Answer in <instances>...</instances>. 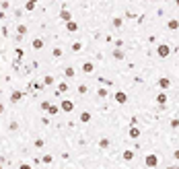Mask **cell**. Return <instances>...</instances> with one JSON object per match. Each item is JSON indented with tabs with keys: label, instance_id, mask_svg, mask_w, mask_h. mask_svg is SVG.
<instances>
[{
	"label": "cell",
	"instance_id": "6da1fadb",
	"mask_svg": "<svg viewBox=\"0 0 179 169\" xmlns=\"http://www.w3.org/2000/svg\"><path fill=\"white\" fill-rule=\"evenodd\" d=\"M41 109H43V111H48L49 115H56L58 111H60L58 105H54V103H49V101H41Z\"/></svg>",
	"mask_w": 179,
	"mask_h": 169
},
{
	"label": "cell",
	"instance_id": "7a4b0ae2",
	"mask_svg": "<svg viewBox=\"0 0 179 169\" xmlns=\"http://www.w3.org/2000/svg\"><path fill=\"white\" fill-rule=\"evenodd\" d=\"M157 54L161 56V58H167V56L171 54V47L167 46V43H158V47H157Z\"/></svg>",
	"mask_w": 179,
	"mask_h": 169
},
{
	"label": "cell",
	"instance_id": "3957f363",
	"mask_svg": "<svg viewBox=\"0 0 179 169\" xmlns=\"http://www.w3.org/2000/svg\"><path fill=\"white\" fill-rule=\"evenodd\" d=\"M74 109V101H70V99H64L62 103H60V111H66V114H70Z\"/></svg>",
	"mask_w": 179,
	"mask_h": 169
},
{
	"label": "cell",
	"instance_id": "277c9868",
	"mask_svg": "<svg viewBox=\"0 0 179 169\" xmlns=\"http://www.w3.org/2000/svg\"><path fill=\"white\" fill-rule=\"evenodd\" d=\"M144 163H146V167H150V169H152V167H157V165H158V157L150 153V155H146Z\"/></svg>",
	"mask_w": 179,
	"mask_h": 169
},
{
	"label": "cell",
	"instance_id": "5b68a950",
	"mask_svg": "<svg viewBox=\"0 0 179 169\" xmlns=\"http://www.w3.org/2000/svg\"><path fill=\"white\" fill-rule=\"evenodd\" d=\"M158 87L163 89V91H167V89L171 87V81H169L167 76H161V78H158Z\"/></svg>",
	"mask_w": 179,
	"mask_h": 169
},
{
	"label": "cell",
	"instance_id": "8992f818",
	"mask_svg": "<svg viewBox=\"0 0 179 169\" xmlns=\"http://www.w3.org/2000/svg\"><path fill=\"white\" fill-rule=\"evenodd\" d=\"M60 19L66 21V23H68V21H72V14H70L68 8H62V10H60Z\"/></svg>",
	"mask_w": 179,
	"mask_h": 169
},
{
	"label": "cell",
	"instance_id": "52a82bcc",
	"mask_svg": "<svg viewBox=\"0 0 179 169\" xmlns=\"http://www.w3.org/2000/svg\"><path fill=\"white\" fill-rule=\"evenodd\" d=\"M128 136H130V138H138V136H140V128H138V126H130Z\"/></svg>",
	"mask_w": 179,
	"mask_h": 169
},
{
	"label": "cell",
	"instance_id": "ba28073f",
	"mask_svg": "<svg viewBox=\"0 0 179 169\" xmlns=\"http://www.w3.org/2000/svg\"><path fill=\"white\" fill-rule=\"evenodd\" d=\"M115 101L117 103H126V101H128V95H126L124 91H117V93H115Z\"/></svg>",
	"mask_w": 179,
	"mask_h": 169
},
{
	"label": "cell",
	"instance_id": "9c48e42d",
	"mask_svg": "<svg viewBox=\"0 0 179 169\" xmlns=\"http://www.w3.org/2000/svg\"><path fill=\"white\" fill-rule=\"evenodd\" d=\"M167 29H169V31H177V29H179V21L177 19H171L169 23H167Z\"/></svg>",
	"mask_w": 179,
	"mask_h": 169
},
{
	"label": "cell",
	"instance_id": "30bf717a",
	"mask_svg": "<svg viewBox=\"0 0 179 169\" xmlns=\"http://www.w3.org/2000/svg\"><path fill=\"white\" fill-rule=\"evenodd\" d=\"M66 29H68L70 33H74V31H78V23H74V21H68V23H66Z\"/></svg>",
	"mask_w": 179,
	"mask_h": 169
},
{
	"label": "cell",
	"instance_id": "8fae6325",
	"mask_svg": "<svg viewBox=\"0 0 179 169\" xmlns=\"http://www.w3.org/2000/svg\"><path fill=\"white\" fill-rule=\"evenodd\" d=\"M23 99V93H19V91H14V93H10V101L13 103H19Z\"/></svg>",
	"mask_w": 179,
	"mask_h": 169
},
{
	"label": "cell",
	"instance_id": "7c38bea8",
	"mask_svg": "<svg viewBox=\"0 0 179 169\" xmlns=\"http://www.w3.org/2000/svg\"><path fill=\"white\" fill-rule=\"evenodd\" d=\"M157 103L158 105H167V93H158L157 95Z\"/></svg>",
	"mask_w": 179,
	"mask_h": 169
},
{
	"label": "cell",
	"instance_id": "4fadbf2b",
	"mask_svg": "<svg viewBox=\"0 0 179 169\" xmlns=\"http://www.w3.org/2000/svg\"><path fill=\"white\" fill-rule=\"evenodd\" d=\"M62 93H68V85H66V82H60V85H58V93L56 95H62Z\"/></svg>",
	"mask_w": 179,
	"mask_h": 169
},
{
	"label": "cell",
	"instance_id": "5bb4252c",
	"mask_svg": "<svg viewBox=\"0 0 179 169\" xmlns=\"http://www.w3.org/2000/svg\"><path fill=\"white\" fill-rule=\"evenodd\" d=\"M83 70H84V72H93V70H95V64H93V62H84Z\"/></svg>",
	"mask_w": 179,
	"mask_h": 169
},
{
	"label": "cell",
	"instance_id": "9a60e30c",
	"mask_svg": "<svg viewBox=\"0 0 179 169\" xmlns=\"http://www.w3.org/2000/svg\"><path fill=\"white\" fill-rule=\"evenodd\" d=\"M122 157H124V161H132V159H134V151H130V149L124 151V155H122Z\"/></svg>",
	"mask_w": 179,
	"mask_h": 169
},
{
	"label": "cell",
	"instance_id": "2e32d148",
	"mask_svg": "<svg viewBox=\"0 0 179 169\" xmlns=\"http://www.w3.org/2000/svg\"><path fill=\"white\" fill-rule=\"evenodd\" d=\"M109 144H111L109 138H101V140H99V147H101V149H109Z\"/></svg>",
	"mask_w": 179,
	"mask_h": 169
},
{
	"label": "cell",
	"instance_id": "e0dca14e",
	"mask_svg": "<svg viewBox=\"0 0 179 169\" xmlns=\"http://www.w3.org/2000/svg\"><path fill=\"white\" fill-rule=\"evenodd\" d=\"M80 122H83V124L91 122V114H89V111H83V114H80Z\"/></svg>",
	"mask_w": 179,
	"mask_h": 169
},
{
	"label": "cell",
	"instance_id": "ac0fdd59",
	"mask_svg": "<svg viewBox=\"0 0 179 169\" xmlns=\"http://www.w3.org/2000/svg\"><path fill=\"white\" fill-rule=\"evenodd\" d=\"M113 58H115V60H124V52H122L119 47H117V50H113Z\"/></svg>",
	"mask_w": 179,
	"mask_h": 169
},
{
	"label": "cell",
	"instance_id": "d6986e66",
	"mask_svg": "<svg viewBox=\"0 0 179 169\" xmlns=\"http://www.w3.org/2000/svg\"><path fill=\"white\" fill-rule=\"evenodd\" d=\"M33 47H35V50H41V47H43V39H39V37L33 39Z\"/></svg>",
	"mask_w": 179,
	"mask_h": 169
},
{
	"label": "cell",
	"instance_id": "ffe728a7",
	"mask_svg": "<svg viewBox=\"0 0 179 169\" xmlns=\"http://www.w3.org/2000/svg\"><path fill=\"white\" fill-rule=\"evenodd\" d=\"M52 161H54V157H52V155H43L41 157V163H45V165H49Z\"/></svg>",
	"mask_w": 179,
	"mask_h": 169
},
{
	"label": "cell",
	"instance_id": "44dd1931",
	"mask_svg": "<svg viewBox=\"0 0 179 169\" xmlns=\"http://www.w3.org/2000/svg\"><path fill=\"white\" fill-rule=\"evenodd\" d=\"M80 50H83V43L80 41H74L72 43V52H80Z\"/></svg>",
	"mask_w": 179,
	"mask_h": 169
},
{
	"label": "cell",
	"instance_id": "7402d4cb",
	"mask_svg": "<svg viewBox=\"0 0 179 169\" xmlns=\"http://www.w3.org/2000/svg\"><path fill=\"white\" fill-rule=\"evenodd\" d=\"M64 74H66V76H74V68H72V66H68L66 70H64Z\"/></svg>",
	"mask_w": 179,
	"mask_h": 169
},
{
	"label": "cell",
	"instance_id": "603a6c76",
	"mask_svg": "<svg viewBox=\"0 0 179 169\" xmlns=\"http://www.w3.org/2000/svg\"><path fill=\"white\" fill-rule=\"evenodd\" d=\"M17 31H19V35H25V33H27V27H25V25H19Z\"/></svg>",
	"mask_w": 179,
	"mask_h": 169
},
{
	"label": "cell",
	"instance_id": "cb8c5ba5",
	"mask_svg": "<svg viewBox=\"0 0 179 169\" xmlns=\"http://www.w3.org/2000/svg\"><path fill=\"white\" fill-rule=\"evenodd\" d=\"M97 93H99V97H107V95H109V91H107V89H99Z\"/></svg>",
	"mask_w": 179,
	"mask_h": 169
},
{
	"label": "cell",
	"instance_id": "d4e9b609",
	"mask_svg": "<svg viewBox=\"0 0 179 169\" xmlns=\"http://www.w3.org/2000/svg\"><path fill=\"white\" fill-rule=\"evenodd\" d=\"M113 27H122V19H119V17H115V19H113Z\"/></svg>",
	"mask_w": 179,
	"mask_h": 169
},
{
	"label": "cell",
	"instance_id": "484cf974",
	"mask_svg": "<svg viewBox=\"0 0 179 169\" xmlns=\"http://www.w3.org/2000/svg\"><path fill=\"white\" fill-rule=\"evenodd\" d=\"M52 82H54V76H45L43 78V85H52Z\"/></svg>",
	"mask_w": 179,
	"mask_h": 169
},
{
	"label": "cell",
	"instance_id": "4316f807",
	"mask_svg": "<svg viewBox=\"0 0 179 169\" xmlns=\"http://www.w3.org/2000/svg\"><path fill=\"white\" fill-rule=\"evenodd\" d=\"M43 144H45V142H43V140H41V138H37V140H35V147H37V149H41Z\"/></svg>",
	"mask_w": 179,
	"mask_h": 169
},
{
	"label": "cell",
	"instance_id": "83f0119b",
	"mask_svg": "<svg viewBox=\"0 0 179 169\" xmlns=\"http://www.w3.org/2000/svg\"><path fill=\"white\" fill-rule=\"evenodd\" d=\"M54 56H56V58H60V56H62V50H60V47H54Z\"/></svg>",
	"mask_w": 179,
	"mask_h": 169
},
{
	"label": "cell",
	"instance_id": "f1b7e54d",
	"mask_svg": "<svg viewBox=\"0 0 179 169\" xmlns=\"http://www.w3.org/2000/svg\"><path fill=\"white\" fill-rule=\"evenodd\" d=\"M78 93H80V95L87 93V85H78Z\"/></svg>",
	"mask_w": 179,
	"mask_h": 169
},
{
	"label": "cell",
	"instance_id": "f546056e",
	"mask_svg": "<svg viewBox=\"0 0 179 169\" xmlns=\"http://www.w3.org/2000/svg\"><path fill=\"white\" fill-rule=\"evenodd\" d=\"M33 8H35L33 2H27V4H25V10H33Z\"/></svg>",
	"mask_w": 179,
	"mask_h": 169
},
{
	"label": "cell",
	"instance_id": "4dcf8cb0",
	"mask_svg": "<svg viewBox=\"0 0 179 169\" xmlns=\"http://www.w3.org/2000/svg\"><path fill=\"white\" fill-rule=\"evenodd\" d=\"M19 169H33V167H31L29 163H21V165H19Z\"/></svg>",
	"mask_w": 179,
	"mask_h": 169
},
{
	"label": "cell",
	"instance_id": "1f68e13d",
	"mask_svg": "<svg viewBox=\"0 0 179 169\" xmlns=\"http://www.w3.org/2000/svg\"><path fill=\"white\" fill-rule=\"evenodd\" d=\"M179 126V120H171V128H177Z\"/></svg>",
	"mask_w": 179,
	"mask_h": 169
},
{
	"label": "cell",
	"instance_id": "d6a6232c",
	"mask_svg": "<svg viewBox=\"0 0 179 169\" xmlns=\"http://www.w3.org/2000/svg\"><path fill=\"white\" fill-rule=\"evenodd\" d=\"M4 114V105H2V103H0V115Z\"/></svg>",
	"mask_w": 179,
	"mask_h": 169
},
{
	"label": "cell",
	"instance_id": "836d02e7",
	"mask_svg": "<svg viewBox=\"0 0 179 169\" xmlns=\"http://www.w3.org/2000/svg\"><path fill=\"white\" fill-rule=\"evenodd\" d=\"M173 157H175V159H179V151H175V153H173Z\"/></svg>",
	"mask_w": 179,
	"mask_h": 169
},
{
	"label": "cell",
	"instance_id": "e575fe53",
	"mask_svg": "<svg viewBox=\"0 0 179 169\" xmlns=\"http://www.w3.org/2000/svg\"><path fill=\"white\" fill-rule=\"evenodd\" d=\"M27 2H33V4H37V0H27Z\"/></svg>",
	"mask_w": 179,
	"mask_h": 169
},
{
	"label": "cell",
	"instance_id": "d590c367",
	"mask_svg": "<svg viewBox=\"0 0 179 169\" xmlns=\"http://www.w3.org/2000/svg\"><path fill=\"white\" fill-rule=\"evenodd\" d=\"M169 169H179V167H169Z\"/></svg>",
	"mask_w": 179,
	"mask_h": 169
},
{
	"label": "cell",
	"instance_id": "8d00e7d4",
	"mask_svg": "<svg viewBox=\"0 0 179 169\" xmlns=\"http://www.w3.org/2000/svg\"><path fill=\"white\" fill-rule=\"evenodd\" d=\"M175 2H177V6H179V0H175Z\"/></svg>",
	"mask_w": 179,
	"mask_h": 169
},
{
	"label": "cell",
	"instance_id": "74e56055",
	"mask_svg": "<svg viewBox=\"0 0 179 169\" xmlns=\"http://www.w3.org/2000/svg\"><path fill=\"white\" fill-rule=\"evenodd\" d=\"M0 169H2V165H0Z\"/></svg>",
	"mask_w": 179,
	"mask_h": 169
},
{
	"label": "cell",
	"instance_id": "f35d334b",
	"mask_svg": "<svg viewBox=\"0 0 179 169\" xmlns=\"http://www.w3.org/2000/svg\"><path fill=\"white\" fill-rule=\"evenodd\" d=\"M66 169H70V167H66Z\"/></svg>",
	"mask_w": 179,
	"mask_h": 169
}]
</instances>
